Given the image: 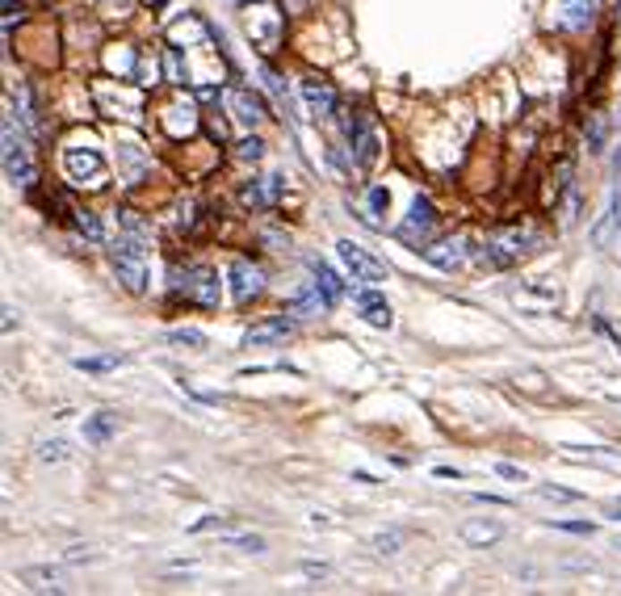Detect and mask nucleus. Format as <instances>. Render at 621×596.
Returning a JSON list of instances; mask_svg holds the SVG:
<instances>
[{"label":"nucleus","mask_w":621,"mask_h":596,"mask_svg":"<svg viewBox=\"0 0 621 596\" xmlns=\"http://www.w3.org/2000/svg\"><path fill=\"white\" fill-rule=\"evenodd\" d=\"M113 432H118V416L113 412H97V416L84 420V441L88 445H110Z\"/></svg>","instance_id":"obj_15"},{"label":"nucleus","mask_w":621,"mask_h":596,"mask_svg":"<svg viewBox=\"0 0 621 596\" xmlns=\"http://www.w3.org/2000/svg\"><path fill=\"white\" fill-rule=\"evenodd\" d=\"M118 365H122L118 353H110V357H76V370H84V374H110Z\"/></svg>","instance_id":"obj_22"},{"label":"nucleus","mask_w":621,"mask_h":596,"mask_svg":"<svg viewBox=\"0 0 621 596\" xmlns=\"http://www.w3.org/2000/svg\"><path fill=\"white\" fill-rule=\"evenodd\" d=\"M172 286H177V294H185L197 306H219V273L206 269V264H189L185 273L172 269Z\"/></svg>","instance_id":"obj_4"},{"label":"nucleus","mask_w":621,"mask_h":596,"mask_svg":"<svg viewBox=\"0 0 621 596\" xmlns=\"http://www.w3.org/2000/svg\"><path fill=\"white\" fill-rule=\"evenodd\" d=\"M118 231H122V236H135V239H147V244H152V227L138 219L135 210H122V214H118Z\"/></svg>","instance_id":"obj_21"},{"label":"nucleus","mask_w":621,"mask_h":596,"mask_svg":"<svg viewBox=\"0 0 621 596\" xmlns=\"http://www.w3.org/2000/svg\"><path fill=\"white\" fill-rule=\"evenodd\" d=\"M113 269H118V281H122L130 294H143L147 290V239H135V236H122L113 239Z\"/></svg>","instance_id":"obj_1"},{"label":"nucleus","mask_w":621,"mask_h":596,"mask_svg":"<svg viewBox=\"0 0 621 596\" xmlns=\"http://www.w3.org/2000/svg\"><path fill=\"white\" fill-rule=\"evenodd\" d=\"M21 580H26V588H38V592H63V575L59 571H51V567H29V571H21Z\"/></svg>","instance_id":"obj_19"},{"label":"nucleus","mask_w":621,"mask_h":596,"mask_svg":"<svg viewBox=\"0 0 621 596\" xmlns=\"http://www.w3.org/2000/svg\"><path fill=\"white\" fill-rule=\"evenodd\" d=\"M336 252H340V261H345L353 281H365V286H382V281H387V264L378 261V256H370L365 248H357L353 239H340Z\"/></svg>","instance_id":"obj_5"},{"label":"nucleus","mask_w":621,"mask_h":596,"mask_svg":"<svg viewBox=\"0 0 621 596\" xmlns=\"http://www.w3.org/2000/svg\"><path fill=\"white\" fill-rule=\"evenodd\" d=\"M617 521H621V508H617Z\"/></svg>","instance_id":"obj_34"},{"label":"nucleus","mask_w":621,"mask_h":596,"mask_svg":"<svg viewBox=\"0 0 621 596\" xmlns=\"http://www.w3.org/2000/svg\"><path fill=\"white\" fill-rule=\"evenodd\" d=\"M357 306H361V319H365V323H373V328H390V323H395V315H390V303H387V298H378L373 290H361L357 294Z\"/></svg>","instance_id":"obj_12"},{"label":"nucleus","mask_w":621,"mask_h":596,"mask_svg":"<svg viewBox=\"0 0 621 596\" xmlns=\"http://www.w3.org/2000/svg\"><path fill=\"white\" fill-rule=\"evenodd\" d=\"M541 499H580L575 491H566V487H538Z\"/></svg>","instance_id":"obj_29"},{"label":"nucleus","mask_w":621,"mask_h":596,"mask_svg":"<svg viewBox=\"0 0 621 596\" xmlns=\"http://www.w3.org/2000/svg\"><path fill=\"white\" fill-rule=\"evenodd\" d=\"M277 189H281V177H264V180H248L244 189H239V202L252 210H264L269 202L277 197Z\"/></svg>","instance_id":"obj_11"},{"label":"nucleus","mask_w":621,"mask_h":596,"mask_svg":"<svg viewBox=\"0 0 621 596\" xmlns=\"http://www.w3.org/2000/svg\"><path fill=\"white\" fill-rule=\"evenodd\" d=\"M63 168H68V177L76 180V185H101L105 180V155L97 152V147H68L63 152Z\"/></svg>","instance_id":"obj_6"},{"label":"nucleus","mask_w":621,"mask_h":596,"mask_svg":"<svg viewBox=\"0 0 621 596\" xmlns=\"http://www.w3.org/2000/svg\"><path fill=\"white\" fill-rule=\"evenodd\" d=\"M617 550H621V538H617Z\"/></svg>","instance_id":"obj_33"},{"label":"nucleus","mask_w":621,"mask_h":596,"mask_svg":"<svg viewBox=\"0 0 621 596\" xmlns=\"http://www.w3.org/2000/svg\"><path fill=\"white\" fill-rule=\"evenodd\" d=\"M566 9H571V17H566V26H583V21H592V13H596V0H566Z\"/></svg>","instance_id":"obj_24"},{"label":"nucleus","mask_w":621,"mask_h":596,"mask_svg":"<svg viewBox=\"0 0 621 596\" xmlns=\"http://www.w3.org/2000/svg\"><path fill=\"white\" fill-rule=\"evenodd\" d=\"M311 273H315V286L323 290V298H328L331 306L345 298V281L331 273V264H323V261H315V256H311Z\"/></svg>","instance_id":"obj_16"},{"label":"nucleus","mask_w":621,"mask_h":596,"mask_svg":"<svg viewBox=\"0 0 621 596\" xmlns=\"http://www.w3.org/2000/svg\"><path fill=\"white\" fill-rule=\"evenodd\" d=\"M432 219H437V214H432V202H428V197H415V202H412V214H407V222H403V236L428 231V227H432Z\"/></svg>","instance_id":"obj_18"},{"label":"nucleus","mask_w":621,"mask_h":596,"mask_svg":"<svg viewBox=\"0 0 621 596\" xmlns=\"http://www.w3.org/2000/svg\"><path fill=\"white\" fill-rule=\"evenodd\" d=\"M303 101H306V110L315 113V118H331V113H336V88H331L328 80L306 76V80H303Z\"/></svg>","instance_id":"obj_9"},{"label":"nucleus","mask_w":621,"mask_h":596,"mask_svg":"<svg viewBox=\"0 0 621 596\" xmlns=\"http://www.w3.org/2000/svg\"><path fill=\"white\" fill-rule=\"evenodd\" d=\"M235 155H239L244 164H256V160H264V143L252 135V139H244L239 147H235Z\"/></svg>","instance_id":"obj_26"},{"label":"nucleus","mask_w":621,"mask_h":596,"mask_svg":"<svg viewBox=\"0 0 621 596\" xmlns=\"http://www.w3.org/2000/svg\"><path fill=\"white\" fill-rule=\"evenodd\" d=\"M261 290H264L261 264H252L248 256H235L231 261V298L235 303H252Z\"/></svg>","instance_id":"obj_7"},{"label":"nucleus","mask_w":621,"mask_h":596,"mask_svg":"<svg viewBox=\"0 0 621 596\" xmlns=\"http://www.w3.org/2000/svg\"><path fill=\"white\" fill-rule=\"evenodd\" d=\"M524 244H533V236H529V231H521V227H508V231L487 236L483 248L474 252V256H479V264H487V269H508V264H516L524 252H529Z\"/></svg>","instance_id":"obj_2"},{"label":"nucleus","mask_w":621,"mask_h":596,"mask_svg":"<svg viewBox=\"0 0 621 596\" xmlns=\"http://www.w3.org/2000/svg\"><path fill=\"white\" fill-rule=\"evenodd\" d=\"M38 457H42V462H63V457H71V445L63 441V437H55V441H42Z\"/></svg>","instance_id":"obj_25"},{"label":"nucleus","mask_w":621,"mask_h":596,"mask_svg":"<svg viewBox=\"0 0 621 596\" xmlns=\"http://www.w3.org/2000/svg\"><path fill=\"white\" fill-rule=\"evenodd\" d=\"M294 336V319L277 315V319H264V323H256V328H248V336H244V345L248 348H261V345H281V340H290Z\"/></svg>","instance_id":"obj_8"},{"label":"nucleus","mask_w":621,"mask_h":596,"mask_svg":"<svg viewBox=\"0 0 621 596\" xmlns=\"http://www.w3.org/2000/svg\"><path fill=\"white\" fill-rule=\"evenodd\" d=\"M496 474H504V479H516V483H524V471H521V466H508V462H499Z\"/></svg>","instance_id":"obj_31"},{"label":"nucleus","mask_w":621,"mask_h":596,"mask_svg":"<svg viewBox=\"0 0 621 596\" xmlns=\"http://www.w3.org/2000/svg\"><path fill=\"white\" fill-rule=\"evenodd\" d=\"M231 105H235V118L248 122V126H256L264 118V101L256 97L252 88H231Z\"/></svg>","instance_id":"obj_14"},{"label":"nucleus","mask_w":621,"mask_h":596,"mask_svg":"<svg viewBox=\"0 0 621 596\" xmlns=\"http://www.w3.org/2000/svg\"><path fill=\"white\" fill-rule=\"evenodd\" d=\"M373 546H378V555H395L399 550V533H382V538H373Z\"/></svg>","instance_id":"obj_28"},{"label":"nucleus","mask_w":621,"mask_h":596,"mask_svg":"<svg viewBox=\"0 0 621 596\" xmlns=\"http://www.w3.org/2000/svg\"><path fill=\"white\" fill-rule=\"evenodd\" d=\"M71 227H76L84 239H93V244L105 239V227H101V219L93 214V210H71Z\"/></svg>","instance_id":"obj_20"},{"label":"nucleus","mask_w":621,"mask_h":596,"mask_svg":"<svg viewBox=\"0 0 621 596\" xmlns=\"http://www.w3.org/2000/svg\"><path fill=\"white\" fill-rule=\"evenodd\" d=\"M168 340H172V345H189V348H202V345H206V336L197 332V328H177V332L168 336Z\"/></svg>","instance_id":"obj_27"},{"label":"nucleus","mask_w":621,"mask_h":596,"mask_svg":"<svg viewBox=\"0 0 621 596\" xmlns=\"http://www.w3.org/2000/svg\"><path fill=\"white\" fill-rule=\"evenodd\" d=\"M370 202H373V210H387V206H390L387 189H373V194H370Z\"/></svg>","instance_id":"obj_32"},{"label":"nucleus","mask_w":621,"mask_h":596,"mask_svg":"<svg viewBox=\"0 0 621 596\" xmlns=\"http://www.w3.org/2000/svg\"><path fill=\"white\" fill-rule=\"evenodd\" d=\"M462 538H466L470 546H491V541L504 538V529H499L496 521H466V525H462Z\"/></svg>","instance_id":"obj_17"},{"label":"nucleus","mask_w":621,"mask_h":596,"mask_svg":"<svg viewBox=\"0 0 621 596\" xmlns=\"http://www.w3.org/2000/svg\"><path fill=\"white\" fill-rule=\"evenodd\" d=\"M617 219H621V214H617V197H613V206H608L605 214H600V222L592 227V244H596V248H605V244H608V231H613V222H617Z\"/></svg>","instance_id":"obj_23"},{"label":"nucleus","mask_w":621,"mask_h":596,"mask_svg":"<svg viewBox=\"0 0 621 596\" xmlns=\"http://www.w3.org/2000/svg\"><path fill=\"white\" fill-rule=\"evenodd\" d=\"M328 298H323V290L319 286H303V290L294 294L290 298V315H298V319H315L319 311H328Z\"/></svg>","instance_id":"obj_13"},{"label":"nucleus","mask_w":621,"mask_h":596,"mask_svg":"<svg viewBox=\"0 0 621 596\" xmlns=\"http://www.w3.org/2000/svg\"><path fill=\"white\" fill-rule=\"evenodd\" d=\"M4 177L13 185H34L38 180V168H34V155L26 147V135L17 130L13 113H4Z\"/></svg>","instance_id":"obj_3"},{"label":"nucleus","mask_w":621,"mask_h":596,"mask_svg":"<svg viewBox=\"0 0 621 596\" xmlns=\"http://www.w3.org/2000/svg\"><path fill=\"white\" fill-rule=\"evenodd\" d=\"M424 261L445 269V273H454V269H462V261H466V244H462V239H441V244L424 248Z\"/></svg>","instance_id":"obj_10"},{"label":"nucleus","mask_w":621,"mask_h":596,"mask_svg":"<svg viewBox=\"0 0 621 596\" xmlns=\"http://www.w3.org/2000/svg\"><path fill=\"white\" fill-rule=\"evenodd\" d=\"M558 529L563 533H592L596 525H588V521H558Z\"/></svg>","instance_id":"obj_30"}]
</instances>
